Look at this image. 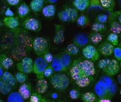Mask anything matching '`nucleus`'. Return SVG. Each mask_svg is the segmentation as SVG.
I'll list each match as a JSON object with an SVG mask.
<instances>
[{
	"instance_id": "obj_48",
	"label": "nucleus",
	"mask_w": 121,
	"mask_h": 102,
	"mask_svg": "<svg viewBox=\"0 0 121 102\" xmlns=\"http://www.w3.org/2000/svg\"><path fill=\"white\" fill-rule=\"evenodd\" d=\"M112 16L111 17V18H113L117 17L118 22L120 23L121 25V11H117L115 12L112 13Z\"/></svg>"
},
{
	"instance_id": "obj_12",
	"label": "nucleus",
	"mask_w": 121,
	"mask_h": 102,
	"mask_svg": "<svg viewBox=\"0 0 121 102\" xmlns=\"http://www.w3.org/2000/svg\"><path fill=\"white\" fill-rule=\"evenodd\" d=\"M114 46L111 43L107 42H103L99 44L98 50L99 53L104 56H109L113 53Z\"/></svg>"
},
{
	"instance_id": "obj_23",
	"label": "nucleus",
	"mask_w": 121,
	"mask_h": 102,
	"mask_svg": "<svg viewBox=\"0 0 121 102\" xmlns=\"http://www.w3.org/2000/svg\"><path fill=\"white\" fill-rule=\"evenodd\" d=\"M48 87L47 81L44 78L38 79L36 85V90L40 94H43L47 91Z\"/></svg>"
},
{
	"instance_id": "obj_42",
	"label": "nucleus",
	"mask_w": 121,
	"mask_h": 102,
	"mask_svg": "<svg viewBox=\"0 0 121 102\" xmlns=\"http://www.w3.org/2000/svg\"><path fill=\"white\" fill-rule=\"evenodd\" d=\"M90 7L93 9H103V8L101 4L100 0H91Z\"/></svg>"
},
{
	"instance_id": "obj_37",
	"label": "nucleus",
	"mask_w": 121,
	"mask_h": 102,
	"mask_svg": "<svg viewBox=\"0 0 121 102\" xmlns=\"http://www.w3.org/2000/svg\"><path fill=\"white\" fill-rule=\"evenodd\" d=\"M30 102H46L44 98H43L40 93H33L30 98Z\"/></svg>"
},
{
	"instance_id": "obj_4",
	"label": "nucleus",
	"mask_w": 121,
	"mask_h": 102,
	"mask_svg": "<svg viewBox=\"0 0 121 102\" xmlns=\"http://www.w3.org/2000/svg\"><path fill=\"white\" fill-rule=\"evenodd\" d=\"M48 63L45 61L43 57H39L34 61L33 72L37 75L38 79L44 78V72L48 66Z\"/></svg>"
},
{
	"instance_id": "obj_31",
	"label": "nucleus",
	"mask_w": 121,
	"mask_h": 102,
	"mask_svg": "<svg viewBox=\"0 0 121 102\" xmlns=\"http://www.w3.org/2000/svg\"><path fill=\"white\" fill-rule=\"evenodd\" d=\"M65 52L71 56L77 55L79 52V47L74 43H71L67 46Z\"/></svg>"
},
{
	"instance_id": "obj_56",
	"label": "nucleus",
	"mask_w": 121,
	"mask_h": 102,
	"mask_svg": "<svg viewBox=\"0 0 121 102\" xmlns=\"http://www.w3.org/2000/svg\"><path fill=\"white\" fill-rule=\"evenodd\" d=\"M118 2L119 6L121 7V0H118Z\"/></svg>"
},
{
	"instance_id": "obj_57",
	"label": "nucleus",
	"mask_w": 121,
	"mask_h": 102,
	"mask_svg": "<svg viewBox=\"0 0 121 102\" xmlns=\"http://www.w3.org/2000/svg\"><path fill=\"white\" fill-rule=\"evenodd\" d=\"M120 63H119V65H120V68H121V60L120 61Z\"/></svg>"
},
{
	"instance_id": "obj_20",
	"label": "nucleus",
	"mask_w": 121,
	"mask_h": 102,
	"mask_svg": "<svg viewBox=\"0 0 121 102\" xmlns=\"http://www.w3.org/2000/svg\"><path fill=\"white\" fill-rule=\"evenodd\" d=\"M58 54L64 67L67 71L72 64L71 55L65 51Z\"/></svg>"
},
{
	"instance_id": "obj_22",
	"label": "nucleus",
	"mask_w": 121,
	"mask_h": 102,
	"mask_svg": "<svg viewBox=\"0 0 121 102\" xmlns=\"http://www.w3.org/2000/svg\"><path fill=\"white\" fill-rule=\"evenodd\" d=\"M30 10V6L26 3H22L18 7L17 14L20 18H23L29 14Z\"/></svg>"
},
{
	"instance_id": "obj_50",
	"label": "nucleus",
	"mask_w": 121,
	"mask_h": 102,
	"mask_svg": "<svg viewBox=\"0 0 121 102\" xmlns=\"http://www.w3.org/2000/svg\"><path fill=\"white\" fill-rule=\"evenodd\" d=\"M5 15L6 17H12L14 16V14L10 8H8L5 12Z\"/></svg>"
},
{
	"instance_id": "obj_3",
	"label": "nucleus",
	"mask_w": 121,
	"mask_h": 102,
	"mask_svg": "<svg viewBox=\"0 0 121 102\" xmlns=\"http://www.w3.org/2000/svg\"><path fill=\"white\" fill-rule=\"evenodd\" d=\"M58 18L64 22H75L78 17V11L74 7H68L59 12Z\"/></svg>"
},
{
	"instance_id": "obj_29",
	"label": "nucleus",
	"mask_w": 121,
	"mask_h": 102,
	"mask_svg": "<svg viewBox=\"0 0 121 102\" xmlns=\"http://www.w3.org/2000/svg\"><path fill=\"white\" fill-rule=\"evenodd\" d=\"M89 41L94 44H98L101 43L103 39L102 35L100 33L93 31L88 35Z\"/></svg>"
},
{
	"instance_id": "obj_59",
	"label": "nucleus",
	"mask_w": 121,
	"mask_h": 102,
	"mask_svg": "<svg viewBox=\"0 0 121 102\" xmlns=\"http://www.w3.org/2000/svg\"></svg>"
},
{
	"instance_id": "obj_44",
	"label": "nucleus",
	"mask_w": 121,
	"mask_h": 102,
	"mask_svg": "<svg viewBox=\"0 0 121 102\" xmlns=\"http://www.w3.org/2000/svg\"><path fill=\"white\" fill-rule=\"evenodd\" d=\"M69 94L71 99L73 100L77 99L80 96V93L76 89H72L70 90Z\"/></svg>"
},
{
	"instance_id": "obj_46",
	"label": "nucleus",
	"mask_w": 121,
	"mask_h": 102,
	"mask_svg": "<svg viewBox=\"0 0 121 102\" xmlns=\"http://www.w3.org/2000/svg\"><path fill=\"white\" fill-rule=\"evenodd\" d=\"M113 54L116 59L118 61L121 60V48L117 47L114 48Z\"/></svg>"
},
{
	"instance_id": "obj_1",
	"label": "nucleus",
	"mask_w": 121,
	"mask_h": 102,
	"mask_svg": "<svg viewBox=\"0 0 121 102\" xmlns=\"http://www.w3.org/2000/svg\"><path fill=\"white\" fill-rule=\"evenodd\" d=\"M50 82L57 90L64 91L69 86L70 80L67 75L63 74H56L50 77Z\"/></svg>"
},
{
	"instance_id": "obj_9",
	"label": "nucleus",
	"mask_w": 121,
	"mask_h": 102,
	"mask_svg": "<svg viewBox=\"0 0 121 102\" xmlns=\"http://www.w3.org/2000/svg\"><path fill=\"white\" fill-rule=\"evenodd\" d=\"M94 90L95 94L99 98H109L108 97V87L101 79L96 83Z\"/></svg>"
},
{
	"instance_id": "obj_41",
	"label": "nucleus",
	"mask_w": 121,
	"mask_h": 102,
	"mask_svg": "<svg viewBox=\"0 0 121 102\" xmlns=\"http://www.w3.org/2000/svg\"><path fill=\"white\" fill-rule=\"evenodd\" d=\"M111 60V59L108 58H105L100 60L98 64V67L101 70L104 69L109 65Z\"/></svg>"
},
{
	"instance_id": "obj_39",
	"label": "nucleus",
	"mask_w": 121,
	"mask_h": 102,
	"mask_svg": "<svg viewBox=\"0 0 121 102\" xmlns=\"http://www.w3.org/2000/svg\"><path fill=\"white\" fill-rule=\"evenodd\" d=\"M26 74L21 72L17 73L15 75V78L17 82L20 84H23L26 82L27 80Z\"/></svg>"
},
{
	"instance_id": "obj_6",
	"label": "nucleus",
	"mask_w": 121,
	"mask_h": 102,
	"mask_svg": "<svg viewBox=\"0 0 121 102\" xmlns=\"http://www.w3.org/2000/svg\"><path fill=\"white\" fill-rule=\"evenodd\" d=\"M34 62L29 57H25L17 64V68L19 72L26 74H30L33 71Z\"/></svg>"
},
{
	"instance_id": "obj_47",
	"label": "nucleus",
	"mask_w": 121,
	"mask_h": 102,
	"mask_svg": "<svg viewBox=\"0 0 121 102\" xmlns=\"http://www.w3.org/2000/svg\"><path fill=\"white\" fill-rule=\"evenodd\" d=\"M43 57L45 60V61L47 62L48 63H51L54 59V56L53 54L49 52L44 54Z\"/></svg>"
},
{
	"instance_id": "obj_7",
	"label": "nucleus",
	"mask_w": 121,
	"mask_h": 102,
	"mask_svg": "<svg viewBox=\"0 0 121 102\" xmlns=\"http://www.w3.org/2000/svg\"><path fill=\"white\" fill-rule=\"evenodd\" d=\"M22 27L28 31H37L40 28V23L37 19L34 17H28L22 22Z\"/></svg>"
},
{
	"instance_id": "obj_36",
	"label": "nucleus",
	"mask_w": 121,
	"mask_h": 102,
	"mask_svg": "<svg viewBox=\"0 0 121 102\" xmlns=\"http://www.w3.org/2000/svg\"><path fill=\"white\" fill-rule=\"evenodd\" d=\"M76 22L79 26L81 27H84L88 25L89 22V20L88 16L84 15H82L78 16Z\"/></svg>"
},
{
	"instance_id": "obj_13",
	"label": "nucleus",
	"mask_w": 121,
	"mask_h": 102,
	"mask_svg": "<svg viewBox=\"0 0 121 102\" xmlns=\"http://www.w3.org/2000/svg\"><path fill=\"white\" fill-rule=\"evenodd\" d=\"M89 41L88 35L85 34L80 33L75 35L73 39V43L75 44L79 48L86 46Z\"/></svg>"
},
{
	"instance_id": "obj_10",
	"label": "nucleus",
	"mask_w": 121,
	"mask_h": 102,
	"mask_svg": "<svg viewBox=\"0 0 121 102\" xmlns=\"http://www.w3.org/2000/svg\"><path fill=\"white\" fill-rule=\"evenodd\" d=\"M80 65L85 75L93 77L95 74L96 70L93 62L88 59L80 60Z\"/></svg>"
},
{
	"instance_id": "obj_33",
	"label": "nucleus",
	"mask_w": 121,
	"mask_h": 102,
	"mask_svg": "<svg viewBox=\"0 0 121 102\" xmlns=\"http://www.w3.org/2000/svg\"><path fill=\"white\" fill-rule=\"evenodd\" d=\"M12 86L7 84L3 81L0 80V92L6 95L9 93L12 90Z\"/></svg>"
},
{
	"instance_id": "obj_51",
	"label": "nucleus",
	"mask_w": 121,
	"mask_h": 102,
	"mask_svg": "<svg viewBox=\"0 0 121 102\" xmlns=\"http://www.w3.org/2000/svg\"><path fill=\"white\" fill-rule=\"evenodd\" d=\"M97 101L99 102H111L112 100H111V98H99V99L97 100Z\"/></svg>"
},
{
	"instance_id": "obj_27",
	"label": "nucleus",
	"mask_w": 121,
	"mask_h": 102,
	"mask_svg": "<svg viewBox=\"0 0 121 102\" xmlns=\"http://www.w3.org/2000/svg\"><path fill=\"white\" fill-rule=\"evenodd\" d=\"M109 27L112 32L117 35L121 33V25L115 19H110L109 22Z\"/></svg>"
},
{
	"instance_id": "obj_53",
	"label": "nucleus",
	"mask_w": 121,
	"mask_h": 102,
	"mask_svg": "<svg viewBox=\"0 0 121 102\" xmlns=\"http://www.w3.org/2000/svg\"><path fill=\"white\" fill-rule=\"evenodd\" d=\"M48 3L51 4H54L56 3L58 0H46Z\"/></svg>"
},
{
	"instance_id": "obj_43",
	"label": "nucleus",
	"mask_w": 121,
	"mask_h": 102,
	"mask_svg": "<svg viewBox=\"0 0 121 102\" xmlns=\"http://www.w3.org/2000/svg\"><path fill=\"white\" fill-rule=\"evenodd\" d=\"M101 79L104 81V82L106 84L108 87H109V86H111L114 82L113 79L111 77V76L107 75L102 76Z\"/></svg>"
},
{
	"instance_id": "obj_52",
	"label": "nucleus",
	"mask_w": 121,
	"mask_h": 102,
	"mask_svg": "<svg viewBox=\"0 0 121 102\" xmlns=\"http://www.w3.org/2000/svg\"><path fill=\"white\" fill-rule=\"evenodd\" d=\"M4 73V68L1 65H0V78L3 75Z\"/></svg>"
},
{
	"instance_id": "obj_11",
	"label": "nucleus",
	"mask_w": 121,
	"mask_h": 102,
	"mask_svg": "<svg viewBox=\"0 0 121 102\" xmlns=\"http://www.w3.org/2000/svg\"><path fill=\"white\" fill-rule=\"evenodd\" d=\"M120 70V67L118 60L117 59H111L108 66L103 70L107 75L111 77L118 74Z\"/></svg>"
},
{
	"instance_id": "obj_17",
	"label": "nucleus",
	"mask_w": 121,
	"mask_h": 102,
	"mask_svg": "<svg viewBox=\"0 0 121 102\" xmlns=\"http://www.w3.org/2000/svg\"><path fill=\"white\" fill-rule=\"evenodd\" d=\"M51 65L55 72H65L66 71L61 61L59 54H56L54 57Z\"/></svg>"
},
{
	"instance_id": "obj_24",
	"label": "nucleus",
	"mask_w": 121,
	"mask_h": 102,
	"mask_svg": "<svg viewBox=\"0 0 121 102\" xmlns=\"http://www.w3.org/2000/svg\"><path fill=\"white\" fill-rule=\"evenodd\" d=\"M13 63L14 62L12 59L7 57L6 55L1 54L0 55V65H1L4 69H9L12 67Z\"/></svg>"
},
{
	"instance_id": "obj_25",
	"label": "nucleus",
	"mask_w": 121,
	"mask_h": 102,
	"mask_svg": "<svg viewBox=\"0 0 121 102\" xmlns=\"http://www.w3.org/2000/svg\"><path fill=\"white\" fill-rule=\"evenodd\" d=\"M1 80L3 81L6 83L13 87L16 84L17 80L13 75L11 73L8 71L5 72L3 75L0 78Z\"/></svg>"
},
{
	"instance_id": "obj_35",
	"label": "nucleus",
	"mask_w": 121,
	"mask_h": 102,
	"mask_svg": "<svg viewBox=\"0 0 121 102\" xmlns=\"http://www.w3.org/2000/svg\"><path fill=\"white\" fill-rule=\"evenodd\" d=\"M107 41L111 43L114 46H117L119 44L118 36L117 34L112 33L108 35L107 38Z\"/></svg>"
},
{
	"instance_id": "obj_26",
	"label": "nucleus",
	"mask_w": 121,
	"mask_h": 102,
	"mask_svg": "<svg viewBox=\"0 0 121 102\" xmlns=\"http://www.w3.org/2000/svg\"><path fill=\"white\" fill-rule=\"evenodd\" d=\"M103 9L110 12H112L115 7V0H100Z\"/></svg>"
},
{
	"instance_id": "obj_55",
	"label": "nucleus",
	"mask_w": 121,
	"mask_h": 102,
	"mask_svg": "<svg viewBox=\"0 0 121 102\" xmlns=\"http://www.w3.org/2000/svg\"><path fill=\"white\" fill-rule=\"evenodd\" d=\"M52 97L54 99H55V98H56L58 97V95H57L56 93H53V94H52Z\"/></svg>"
},
{
	"instance_id": "obj_8",
	"label": "nucleus",
	"mask_w": 121,
	"mask_h": 102,
	"mask_svg": "<svg viewBox=\"0 0 121 102\" xmlns=\"http://www.w3.org/2000/svg\"><path fill=\"white\" fill-rule=\"evenodd\" d=\"M70 73L72 78L75 81L83 77L88 76L85 75L83 72L80 65V59L74 61L70 70Z\"/></svg>"
},
{
	"instance_id": "obj_14",
	"label": "nucleus",
	"mask_w": 121,
	"mask_h": 102,
	"mask_svg": "<svg viewBox=\"0 0 121 102\" xmlns=\"http://www.w3.org/2000/svg\"><path fill=\"white\" fill-rule=\"evenodd\" d=\"M55 34L53 38V42L56 44H60L65 40V35L63 27L61 25L55 26Z\"/></svg>"
},
{
	"instance_id": "obj_38",
	"label": "nucleus",
	"mask_w": 121,
	"mask_h": 102,
	"mask_svg": "<svg viewBox=\"0 0 121 102\" xmlns=\"http://www.w3.org/2000/svg\"><path fill=\"white\" fill-rule=\"evenodd\" d=\"M117 90V85L114 82L111 86L108 87V97L109 98L114 97Z\"/></svg>"
},
{
	"instance_id": "obj_18",
	"label": "nucleus",
	"mask_w": 121,
	"mask_h": 102,
	"mask_svg": "<svg viewBox=\"0 0 121 102\" xmlns=\"http://www.w3.org/2000/svg\"><path fill=\"white\" fill-rule=\"evenodd\" d=\"M3 22L5 26L11 29H15L20 25L18 20L14 16L6 17Z\"/></svg>"
},
{
	"instance_id": "obj_40",
	"label": "nucleus",
	"mask_w": 121,
	"mask_h": 102,
	"mask_svg": "<svg viewBox=\"0 0 121 102\" xmlns=\"http://www.w3.org/2000/svg\"><path fill=\"white\" fill-rule=\"evenodd\" d=\"M108 19H109V16L108 15L105 14H100L96 16V22L105 24L108 21Z\"/></svg>"
},
{
	"instance_id": "obj_32",
	"label": "nucleus",
	"mask_w": 121,
	"mask_h": 102,
	"mask_svg": "<svg viewBox=\"0 0 121 102\" xmlns=\"http://www.w3.org/2000/svg\"><path fill=\"white\" fill-rule=\"evenodd\" d=\"M107 26L105 24L95 22L92 26V30L96 32H104L107 30Z\"/></svg>"
},
{
	"instance_id": "obj_21",
	"label": "nucleus",
	"mask_w": 121,
	"mask_h": 102,
	"mask_svg": "<svg viewBox=\"0 0 121 102\" xmlns=\"http://www.w3.org/2000/svg\"><path fill=\"white\" fill-rule=\"evenodd\" d=\"M43 15L47 18H50L54 16L56 13V7L54 4H50L44 6L42 11Z\"/></svg>"
},
{
	"instance_id": "obj_15",
	"label": "nucleus",
	"mask_w": 121,
	"mask_h": 102,
	"mask_svg": "<svg viewBox=\"0 0 121 102\" xmlns=\"http://www.w3.org/2000/svg\"><path fill=\"white\" fill-rule=\"evenodd\" d=\"M18 92L24 100H27L32 94V89L30 84L24 83L20 86Z\"/></svg>"
},
{
	"instance_id": "obj_5",
	"label": "nucleus",
	"mask_w": 121,
	"mask_h": 102,
	"mask_svg": "<svg viewBox=\"0 0 121 102\" xmlns=\"http://www.w3.org/2000/svg\"><path fill=\"white\" fill-rule=\"evenodd\" d=\"M82 54L86 59L92 62L96 61L100 57L98 50L92 44H87L84 47L82 50Z\"/></svg>"
},
{
	"instance_id": "obj_2",
	"label": "nucleus",
	"mask_w": 121,
	"mask_h": 102,
	"mask_svg": "<svg viewBox=\"0 0 121 102\" xmlns=\"http://www.w3.org/2000/svg\"><path fill=\"white\" fill-rule=\"evenodd\" d=\"M32 46L34 52L39 57H43L49 50V42L43 37L35 38L32 42Z\"/></svg>"
},
{
	"instance_id": "obj_54",
	"label": "nucleus",
	"mask_w": 121,
	"mask_h": 102,
	"mask_svg": "<svg viewBox=\"0 0 121 102\" xmlns=\"http://www.w3.org/2000/svg\"><path fill=\"white\" fill-rule=\"evenodd\" d=\"M117 81L119 84H121V74L119 75L117 77Z\"/></svg>"
},
{
	"instance_id": "obj_49",
	"label": "nucleus",
	"mask_w": 121,
	"mask_h": 102,
	"mask_svg": "<svg viewBox=\"0 0 121 102\" xmlns=\"http://www.w3.org/2000/svg\"><path fill=\"white\" fill-rule=\"evenodd\" d=\"M6 2L9 5L11 6H17L18 5L21 0H5Z\"/></svg>"
},
{
	"instance_id": "obj_34",
	"label": "nucleus",
	"mask_w": 121,
	"mask_h": 102,
	"mask_svg": "<svg viewBox=\"0 0 121 102\" xmlns=\"http://www.w3.org/2000/svg\"><path fill=\"white\" fill-rule=\"evenodd\" d=\"M96 95L92 92H87L83 93L82 96V99L84 102H94L96 100Z\"/></svg>"
},
{
	"instance_id": "obj_19",
	"label": "nucleus",
	"mask_w": 121,
	"mask_h": 102,
	"mask_svg": "<svg viewBox=\"0 0 121 102\" xmlns=\"http://www.w3.org/2000/svg\"><path fill=\"white\" fill-rule=\"evenodd\" d=\"M44 3L45 0H32L30 4L31 11L35 13L40 12L44 7Z\"/></svg>"
},
{
	"instance_id": "obj_16",
	"label": "nucleus",
	"mask_w": 121,
	"mask_h": 102,
	"mask_svg": "<svg viewBox=\"0 0 121 102\" xmlns=\"http://www.w3.org/2000/svg\"><path fill=\"white\" fill-rule=\"evenodd\" d=\"M91 0H73V5L78 11H83L90 7Z\"/></svg>"
},
{
	"instance_id": "obj_58",
	"label": "nucleus",
	"mask_w": 121,
	"mask_h": 102,
	"mask_svg": "<svg viewBox=\"0 0 121 102\" xmlns=\"http://www.w3.org/2000/svg\"><path fill=\"white\" fill-rule=\"evenodd\" d=\"M120 95H121V89H120Z\"/></svg>"
},
{
	"instance_id": "obj_28",
	"label": "nucleus",
	"mask_w": 121,
	"mask_h": 102,
	"mask_svg": "<svg viewBox=\"0 0 121 102\" xmlns=\"http://www.w3.org/2000/svg\"><path fill=\"white\" fill-rule=\"evenodd\" d=\"M93 80V77L84 76L75 80V83L78 86L84 88L88 86Z\"/></svg>"
},
{
	"instance_id": "obj_45",
	"label": "nucleus",
	"mask_w": 121,
	"mask_h": 102,
	"mask_svg": "<svg viewBox=\"0 0 121 102\" xmlns=\"http://www.w3.org/2000/svg\"><path fill=\"white\" fill-rule=\"evenodd\" d=\"M54 70L52 67V66L48 65V66L46 68L44 72V75L45 77L46 78H50L51 77L53 74Z\"/></svg>"
},
{
	"instance_id": "obj_30",
	"label": "nucleus",
	"mask_w": 121,
	"mask_h": 102,
	"mask_svg": "<svg viewBox=\"0 0 121 102\" xmlns=\"http://www.w3.org/2000/svg\"><path fill=\"white\" fill-rule=\"evenodd\" d=\"M24 99L19 93V92H14L9 94L7 98L8 102H23Z\"/></svg>"
}]
</instances>
